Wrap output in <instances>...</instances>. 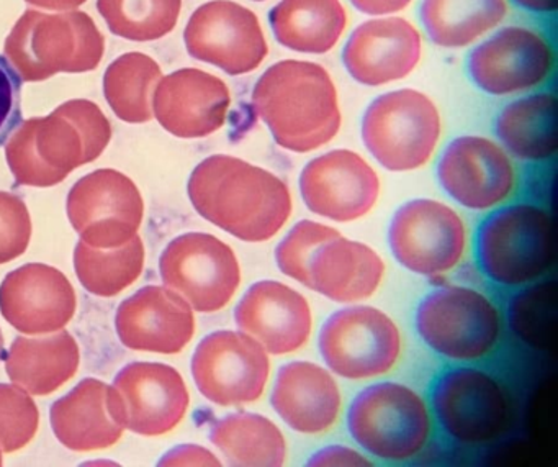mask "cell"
Listing matches in <instances>:
<instances>
[{
    "mask_svg": "<svg viewBox=\"0 0 558 467\" xmlns=\"http://www.w3.org/2000/svg\"><path fill=\"white\" fill-rule=\"evenodd\" d=\"M341 237L336 228L315 220H300L280 240L276 248V263L280 273L302 286L310 287L308 266L313 254L335 238Z\"/></svg>",
    "mask_w": 558,
    "mask_h": 467,
    "instance_id": "d590c367",
    "label": "cell"
},
{
    "mask_svg": "<svg viewBox=\"0 0 558 467\" xmlns=\"http://www.w3.org/2000/svg\"><path fill=\"white\" fill-rule=\"evenodd\" d=\"M230 87L207 71L185 68L162 77L153 94V116L178 139H205L223 129Z\"/></svg>",
    "mask_w": 558,
    "mask_h": 467,
    "instance_id": "44dd1931",
    "label": "cell"
},
{
    "mask_svg": "<svg viewBox=\"0 0 558 467\" xmlns=\"http://www.w3.org/2000/svg\"><path fill=\"white\" fill-rule=\"evenodd\" d=\"M401 333L384 310L349 306L336 310L318 333L326 368L348 381L361 382L388 374L401 358Z\"/></svg>",
    "mask_w": 558,
    "mask_h": 467,
    "instance_id": "9c48e42d",
    "label": "cell"
},
{
    "mask_svg": "<svg viewBox=\"0 0 558 467\" xmlns=\"http://www.w3.org/2000/svg\"><path fill=\"white\" fill-rule=\"evenodd\" d=\"M32 240V217L19 195L0 191V264L21 258Z\"/></svg>",
    "mask_w": 558,
    "mask_h": 467,
    "instance_id": "f35d334b",
    "label": "cell"
},
{
    "mask_svg": "<svg viewBox=\"0 0 558 467\" xmlns=\"http://www.w3.org/2000/svg\"><path fill=\"white\" fill-rule=\"evenodd\" d=\"M159 274L166 287L201 313L223 310L241 284L240 261L230 244L202 231L174 238L159 258Z\"/></svg>",
    "mask_w": 558,
    "mask_h": 467,
    "instance_id": "7c38bea8",
    "label": "cell"
},
{
    "mask_svg": "<svg viewBox=\"0 0 558 467\" xmlns=\"http://www.w3.org/2000/svg\"><path fill=\"white\" fill-rule=\"evenodd\" d=\"M508 11V0H421L420 22L430 44L459 50L499 27Z\"/></svg>",
    "mask_w": 558,
    "mask_h": 467,
    "instance_id": "4dcf8cb0",
    "label": "cell"
},
{
    "mask_svg": "<svg viewBox=\"0 0 558 467\" xmlns=\"http://www.w3.org/2000/svg\"><path fill=\"white\" fill-rule=\"evenodd\" d=\"M5 356V345H4V335H2V330H0V361L4 359Z\"/></svg>",
    "mask_w": 558,
    "mask_h": 467,
    "instance_id": "bcb514c9",
    "label": "cell"
},
{
    "mask_svg": "<svg viewBox=\"0 0 558 467\" xmlns=\"http://www.w3.org/2000/svg\"><path fill=\"white\" fill-rule=\"evenodd\" d=\"M414 328L424 346L439 358L473 362L495 351L501 339L502 319L485 294L447 284L429 290L420 300Z\"/></svg>",
    "mask_w": 558,
    "mask_h": 467,
    "instance_id": "52a82bcc",
    "label": "cell"
},
{
    "mask_svg": "<svg viewBox=\"0 0 558 467\" xmlns=\"http://www.w3.org/2000/svg\"><path fill=\"white\" fill-rule=\"evenodd\" d=\"M306 466L312 467H368L372 460L368 459L361 451L354 447L345 446V444H329L315 451L306 460Z\"/></svg>",
    "mask_w": 558,
    "mask_h": 467,
    "instance_id": "60d3db41",
    "label": "cell"
},
{
    "mask_svg": "<svg viewBox=\"0 0 558 467\" xmlns=\"http://www.w3.org/2000/svg\"><path fill=\"white\" fill-rule=\"evenodd\" d=\"M22 123V77L11 61L0 55V146Z\"/></svg>",
    "mask_w": 558,
    "mask_h": 467,
    "instance_id": "ab89813d",
    "label": "cell"
},
{
    "mask_svg": "<svg viewBox=\"0 0 558 467\" xmlns=\"http://www.w3.org/2000/svg\"><path fill=\"white\" fill-rule=\"evenodd\" d=\"M2 454H4V451L0 450V466L4 464V456H2Z\"/></svg>",
    "mask_w": 558,
    "mask_h": 467,
    "instance_id": "7dc6e473",
    "label": "cell"
},
{
    "mask_svg": "<svg viewBox=\"0 0 558 467\" xmlns=\"http://www.w3.org/2000/svg\"><path fill=\"white\" fill-rule=\"evenodd\" d=\"M25 2L35 8L47 9V11L68 12L86 4L87 0H25Z\"/></svg>",
    "mask_w": 558,
    "mask_h": 467,
    "instance_id": "f6af8a7d",
    "label": "cell"
},
{
    "mask_svg": "<svg viewBox=\"0 0 558 467\" xmlns=\"http://www.w3.org/2000/svg\"><path fill=\"white\" fill-rule=\"evenodd\" d=\"M187 194L201 217L246 243L269 241L292 215L287 182L236 156L205 158L189 178Z\"/></svg>",
    "mask_w": 558,
    "mask_h": 467,
    "instance_id": "6da1fadb",
    "label": "cell"
},
{
    "mask_svg": "<svg viewBox=\"0 0 558 467\" xmlns=\"http://www.w3.org/2000/svg\"><path fill=\"white\" fill-rule=\"evenodd\" d=\"M429 407L450 440L478 446L501 436L508 421V398L498 379L472 366L447 368L429 391Z\"/></svg>",
    "mask_w": 558,
    "mask_h": 467,
    "instance_id": "8fae6325",
    "label": "cell"
},
{
    "mask_svg": "<svg viewBox=\"0 0 558 467\" xmlns=\"http://www.w3.org/2000/svg\"><path fill=\"white\" fill-rule=\"evenodd\" d=\"M76 290L57 267L31 263L0 284V313L24 335L60 332L76 313Z\"/></svg>",
    "mask_w": 558,
    "mask_h": 467,
    "instance_id": "d6986e66",
    "label": "cell"
},
{
    "mask_svg": "<svg viewBox=\"0 0 558 467\" xmlns=\"http://www.w3.org/2000/svg\"><path fill=\"white\" fill-rule=\"evenodd\" d=\"M112 385L122 400L126 430L140 436H162L174 430L191 404L181 372L162 362H130Z\"/></svg>",
    "mask_w": 558,
    "mask_h": 467,
    "instance_id": "7402d4cb",
    "label": "cell"
},
{
    "mask_svg": "<svg viewBox=\"0 0 558 467\" xmlns=\"http://www.w3.org/2000/svg\"><path fill=\"white\" fill-rule=\"evenodd\" d=\"M5 372L31 395H50L74 378L81 355L76 339L66 330L38 338L17 336L4 356Z\"/></svg>",
    "mask_w": 558,
    "mask_h": 467,
    "instance_id": "f1b7e54d",
    "label": "cell"
},
{
    "mask_svg": "<svg viewBox=\"0 0 558 467\" xmlns=\"http://www.w3.org/2000/svg\"><path fill=\"white\" fill-rule=\"evenodd\" d=\"M439 188L460 207L489 212L518 189V171L498 142L480 135L450 140L436 165Z\"/></svg>",
    "mask_w": 558,
    "mask_h": 467,
    "instance_id": "9a60e30c",
    "label": "cell"
},
{
    "mask_svg": "<svg viewBox=\"0 0 558 467\" xmlns=\"http://www.w3.org/2000/svg\"><path fill=\"white\" fill-rule=\"evenodd\" d=\"M66 214L84 243L119 248L138 235L145 202L129 176L116 169H97L73 185Z\"/></svg>",
    "mask_w": 558,
    "mask_h": 467,
    "instance_id": "e0dca14e",
    "label": "cell"
},
{
    "mask_svg": "<svg viewBox=\"0 0 558 467\" xmlns=\"http://www.w3.org/2000/svg\"><path fill=\"white\" fill-rule=\"evenodd\" d=\"M352 8L371 17H390L404 11L413 0H349Z\"/></svg>",
    "mask_w": 558,
    "mask_h": 467,
    "instance_id": "7bdbcfd3",
    "label": "cell"
},
{
    "mask_svg": "<svg viewBox=\"0 0 558 467\" xmlns=\"http://www.w3.org/2000/svg\"><path fill=\"white\" fill-rule=\"evenodd\" d=\"M442 122L436 104L421 91H388L375 97L361 122V136L372 158L391 172L423 168L439 145Z\"/></svg>",
    "mask_w": 558,
    "mask_h": 467,
    "instance_id": "ba28073f",
    "label": "cell"
},
{
    "mask_svg": "<svg viewBox=\"0 0 558 467\" xmlns=\"http://www.w3.org/2000/svg\"><path fill=\"white\" fill-rule=\"evenodd\" d=\"M554 70L555 50L550 41L525 25L499 28L466 58L470 81L493 97L532 93L550 80Z\"/></svg>",
    "mask_w": 558,
    "mask_h": 467,
    "instance_id": "4fadbf2b",
    "label": "cell"
},
{
    "mask_svg": "<svg viewBox=\"0 0 558 467\" xmlns=\"http://www.w3.org/2000/svg\"><path fill=\"white\" fill-rule=\"evenodd\" d=\"M509 326L531 346H544L554 320V286L538 284L515 294L509 303Z\"/></svg>",
    "mask_w": 558,
    "mask_h": 467,
    "instance_id": "74e56055",
    "label": "cell"
},
{
    "mask_svg": "<svg viewBox=\"0 0 558 467\" xmlns=\"http://www.w3.org/2000/svg\"><path fill=\"white\" fill-rule=\"evenodd\" d=\"M5 55L25 83H40L58 73L97 70L106 40L86 12H24L5 40Z\"/></svg>",
    "mask_w": 558,
    "mask_h": 467,
    "instance_id": "5b68a950",
    "label": "cell"
},
{
    "mask_svg": "<svg viewBox=\"0 0 558 467\" xmlns=\"http://www.w3.org/2000/svg\"><path fill=\"white\" fill-rule=\"evenodd\" d=\"M116 328L133 351L178 355L194 338V309L169 287L146 286L120 303Z\"/></svg>",
    "mask_w": 558,
    "mask_h": 467,
    "instance_id": "cb8c5ba5",
    "label": "cell"
},
{
    "mask_svg": "<svg viewBox=\"0 0 558 467\" xmlns=\"http://www.w3.org/2000/svg\"><path fill=\"white\" fill-rule=\"evenodd\" d=\"M554 258V225L541 205H499L476 228V266L489 283L531 286L550 271Z\"/></svg>",
    "mask_w": 558,
    "mask_h": 467,
    "instance_id": "277c9868",
    "label": "cell"
},
{
    "mask_svg": "<svg viewBox=\"0 0 558 467\" xmlns=\"http://www.w3.org/2000/svg\"><path fill=\"white\" fill-rule=\"evenodd\" d=\"M387 241L401 267L417 276L437 277L459 266L469 238L465 221L450 205L421 197L397 208Z\"/></svg>",
    "mask_w": 558,
    "mask_h": 467,
    "instance_id": "30bf717a",
    "label": "cell"
},
{
    "mask_svg": "<svg viewBox=\"0 0 558 467\" xmlns=\"http://www.w3.org/2000/svg\"><path fill=\"white\" fill-rule=\"evenodd\" d=\"M191 371L207 400L220 407H238L263 397L270 378V358L247 333L220 330L198 343Z\"/></svg>",
    "mask_w": 558,
    "mask_h": 467,
    "instance_id": "5bb4252c",
    "label": "cell"
},
{
    "mask_svg": "<svg viewBox=\"0 0 558 467\" xmlns=\"http://www.w3.org/2000/svg\"><path fill=\"white\" fill-rule=\"evenodd\" d=\"M234 322L269 355L286 356L308 343L313 312L305 296L293 287L279 280H259L241 297Z\"/></svg>",
    "mask_w": 558,
    "mask_h": 467,
    "instance_id": "603a6c76",
    "label": "cell"
},
{
    "mask_svg": "<svg viewBox=\"0 0 558 467\" xmlns=\"http://www.w3.org/2000/svg\"><path fill=\"white\" fill-rule=\"evenodd\" d=\"M50 423L58 441L80 453L116 446L126 430L119 392L93 378L51 405Z\"/></svg>",
    "mask_w": 558,
    "mask_h": 467,
    "instance_id": "d4e9b609",
    "label": "cell"
},
{
    "mask_svg": "<svg viewBox=\"0 0 558 467\" xmlns=\"http://www.w3.org/2000/svg\"><path fill=\"white\" fill-rule=\"evenodd\" d=\"M423 37L407 19L381 17L364 22L349 35L342 64L362 86L378 87L410 76L421 61Z\"/></svg>",
    "mask_w": 558,
    "mask_h": 467,
    "instance_id": "ffe728a7",
    "label": "cell"
},
{
    "mask_svg": "<svg viewBox=\"0 0 558 467\" xmlns=\"http://www.w3.org/2000/svg\"><path fill=\"white\" fill-rule=\"evenodd\" d=\"M162 71L153 58L133 51L117 58L104 76V94L117 117L126 123L153 120V94Z\"/></svg>",
    "mask_w": 558,
    "mask_h": 467,
    "instance_id": "836d02e7",
    "label": "cell"
},
{
    "mask_svg": "<svg viewBox=\"0 0 558 467\" xmlns=\"http://www.w3.org/2000/svg\"><path fill=\"white\" fill-rule=\"evenodd\" d=\"M299 188L312 214L336 224H351L377 204L380 179L359 153L332 149L306 163Z\"/></svg>",
    "mask_w": 558,
    "mask_h": 467,
    "instance_id": "ac0fdd59",
    "label": "cell"
},
{
    "mask_svg": "<svg viewBox=\"0 0 558 467\" xmlns=\"http://www.w3.org/2000/svg\"><path fill=\"white\" fill-rule=\"evenodd\" d=\"M110 139L112 125L97 104L74 99L44 119L22 122L5 143V158L17 185L53 188L96 161Z\"/></svg>",
    "mask_w": 558,
    "mask_h": 467,
    "instance_id": "3957f363",
    "label": "cell"
},
{
    "mask_svg": "<svg viewBox=\"0 0 558 467\" xmlns=\"http://www.w3.org/2000/svg\"><path fill=\"white\" fill-rule=\"evenodd\" d=\"M253 2H266V0H253Z\"/></svg>",
    "mask_w": 558,
    "mask_h": 467,
    "instance_id": "c3c4849f",
    "label": "cell"
},
{
    "mask_svg": "<svg viewBox=\"0 0 558 467\" xmlns=\"http://www.w3.org/2000/svg\"><path fill=\"white\" fill-rule=\"evenodd\" d=\"M145 244L138 235L119 248H93L77 241L74 271L87 292L97 297H116L142 276Z\"/></svg>",
    "mask_w": 558,
    "mask_h": 467,
    "instance_id": "d6a6232c",
    "label": "cell"
},
{
    "mask_svg": "<svg viewBox=\"0 0 558 467\" xmlns=\"http://www.w3.org/2000/svg\"><path fill=\"white\" fill-rule=\"evenodd\" d=\"M277 44L303 55H326L341 40L348 12L341 0H280L269 14Z\"/></svg>",
    "mask_w": 558,
    "mask_h": 467,
    "instance_id": "f546056e",
    "label": "cell"
},
{
    "mask_svg": "<svg viewBox=\"0 0 558 467\" xmlns=\"http://www.w3.org/2000/svg\"><path fill=\"white\" fill-rule=\"evenodd\" d=\"M345 427L368 456L400 464L426 450L433 418L420 392L401 382L380 381L355 394L345 414Z\"/></svg>",
    "mask_w": 558,
    "mask_h": 467,
    "instance_id": "8992f818",
    "label": "cell"
},
{
    "mask_svg": "<svg viewBox=\"0 0 558 467\" xmlns=\"http://www.w3.org/2000/svg\"><path fill=\"white\" fill-rule=\"evenodd\" d=\"M187 53L230 76L254 73L269 53L259 17L233 0H210L189 19Z\"/></svg>",
    "mask_w": 558,
    "mask_h": 467,
    "instance_id": "2e32d148",
    "label": "cell"
},
{
    "mask_svg": "<svg viewBox=\"0 0 558 467\" xmlns=\"http://www.w3.org/2000/svg\"><path fill=\"white\" fill-rule=\"evenodd\" d=\"M522 11L535 15H554L557 12V0H512Z\"/></svg>",
    "mask_w": 558,
    "mask_h": 467,
    "instance_id": "ee69618b",
    "label": "cell"
},
{
    "mask_svg": "<svg viewBox=\"0 0 558 467\" xmlns=\"http://www.w3.org/2000/svg\"><path fill=\"white\" fill-rule=\"evenodd\" d=\"M308 276V289L332 302L351 306L377 292L385 263L374 248L341 235L313 254Z\"/></svg>",
    "mask_w": 558,
    "mask_h": 467,
    "instance_id": "4316f807",
    "label": "cell"
},
{
    "mask_svg": "<svg viewBox=\"0 0 558 467\" xmlns=\"http://www.w3.org/2000/svg\"><path fill=\"white\" fill-rule=\"evenodd\" d=\"M182 0H97V11L117 37L156 41L174 31Z\"/></svg>",
    "mask_w": 558,
    "mask_h": 467,
    "instance_id": "e575fe53",
    "label": "cell"
},
{
    "mask_svg": "<svg viewBox=\"0 0 558 467\" xmlns=\"http://www.w3.org/2000/svg\"><path fill=\"white\" fill-rule=\"evenodd\" d=\"M495 136L511 158L545 163L558 146V103L550 91L529 93L506 104L495 119Z\"/></svg>",
    "mask_w": 558,
    "mask_h": 467,
    "instance_id": "83f0119b",
    "label": "cell"
},
{
    "mask_svg": "<svg viewBox=\"0 0 558 467\" xmlns=\"http://www.w3.org/2000/svg\"><path fill=\"white\" fill-rule=\"evenodd\" d=\"M214 446L230 466L280 467L287 463V440L270 418L236 411L210 428Z\"/></svg>",
    "mask_w": 558,
    "mask_h": 467,
    "instance_id": "1f68e13d",
    "label": "cell"
},
{
    "mask_svg": "<svg viewBox=\"0 0 558 467\" xmlns=\"http://www.w3.org/2000/svg\"><path fill=\"white\" fill-rule=\"evenodd\" d=\"M159 464H174V466H220L221 460L207 447L198 444H182L169 451Z\"/></svg>",
    "mask_w": 558,
    "mask_h": 467,
    "instance_id": "b9f144b4",
    "label": "cell"
},
{
    "mask_svg": "<svg viewBox=\"0 0 558 467\" xmlns=\"http://www.w3.org/2000/svg\"><path fill=\"white\" fill-rule=\"evenodd\" d=\"M270 405L290 430L316 436L338 423L342 394L328 368L316 362L290 361L277 372Z\"/></svg>",
    "mask_w": 558,
    "mask_h": 467,
    "instance_id": "484cf974",
    "label": "cell"
},
{
    "mask_svg": "<svg viewBox=\"0 0 558 467\" xmlns=\"http://www.w3.org/2000/svg\"><path fill=\"white\" fill-rule=\"evenodd\" d=\"M253 106L287 152H316L341 130L338 89L326 68L312 61L282 60L267 68L254 86Z\"/></svg>",
    "mask_w": 558,
    "mask_h": 467,
    "instance_id": "7a4b0ae2",
    "label": "cell"
},
{
    "mask_svg": "<svg viewBox=\"0 0 558 467\" xmlns=\"http://www.w3.org/2000/svg\"><path fill=\"white\" fill-rule=\"evenodd\" d=\"M40 411L21 385L0 384V450L14 453L27 446L38 431Z\"/></svg>",
    "mask_w": 558,
    "mask_h": 467,
    "instance_id": "8d00e7d4",
    "label": "cell"
}]
</instances>
